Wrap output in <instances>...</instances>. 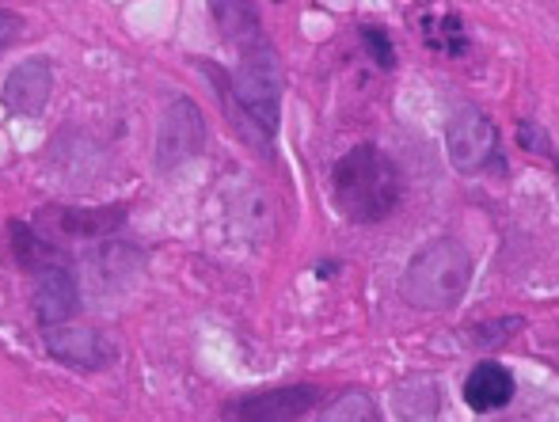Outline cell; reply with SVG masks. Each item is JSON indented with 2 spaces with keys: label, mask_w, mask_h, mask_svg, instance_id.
I'll use <instances>...</instances> for the list:
<instances>
[{
  "label": "cell",
  "mask_w": 559,
  "mask_h": 422,
  "mask_svg": "<svg viewBox=\"0 0 559 422\" xmlns=\"http://www.w3.org/2000/svg\"><path fill=\"white\" fill-rule=\"evenodd\" d=\"M392 403L404 422H430L438 411V381L435 377H407L400 388H392Z\"/></svg>",
  "instance_id": "cell-13"
},
{
  "label": "cell",
  "mask_w": 559,
  "mask_h": 422,
  "mask_svg": "<svg viewBox=\"0 0 559 422\" xmlns=\"http://www.w3.org/2000/svg\"><path fill=\"white\" fill-rule=\"evenodd\" d=\"M361 43H366L369 50H373V58H377V65H381V69H392V65H396V50H392L389 35H384L381 27L366 23V27H361Z\"/></svg>",
  "instance_id": "cell-18"
},
{
  "label": "cell",
  "mask_w": 559,
  "mask_h": 422,
  "mask_svg": "<svg viewBox=\"0 0 559 422\" xmlns=\"http://www.w3.org/2000/svg\"><path fill=\"white\" fill-rule=\"evenodd\" d=\"M445 148L449 164H453L461 176H476L487 168H502L499 160V130L487 119L479 107H456L449 114L445 126Z\"/></svg>",
  "instance_id": "cell-4"
},
{
  "label": "cell",
  "mask_w": 559,
  "mask_h": 422,
  "mask_svg": "<svg viewBox=\"0 0 559 422\" xmlns=\"http://www.w3.org/2000/svg\"><path fill=\"white\" fill-rule=\"evenodd\" d=\"M53 92V69L46 58H31L20 61V65L8 73L4 88H0V104H4L8 114L15 119H38L50 104Z\"/></svg>",
  "instance_id": "cell-8"
},
{
  "label": "cell",
  "mask_w": 559,
  "mask_h": 422,
  "mask_svg": "<svg viewBox=\"0 0 559 422\" xmlns=\"http://www.w3.org/2000/svg\"><path fill=\"white\" fill-rule=\"evenodd\" d=\"M510 400H514V377H510L507 365L479 362L476 370L468 373V381H464V403H468L472 411H479V415L507 408Z\"/></svg>",
  "instance_id": "cell-10"
},
{
  "label": "cell",
  "mask_w": 559,
  "mask_h": 422,
  "mask_svg": "<svg viewBox=\"0 0 559 422\" xmlns=\"http://www.w3.org/2000/svg\"><path fill=\"white\" fill-rule=\"evenodd\" d=\"M50 221L58 225L61 232L76 240H99V237H111L126 225V206H96V209H58L50 214Z\"/></svg>",
  "instance_id": "cell-11"
},
{
  "label": "cell",
  "mask_w": 559,
  "mask_h": 422,
  "mask_svg": "<svg viewBox=\"0 0 559 422\" xmlns=\"http://www.w3.org/2000/svg\"><path fill=\"white\" fill-rule=\"evenodd\" d=\"M332 194L346 221L377 225L400 202V168L377 145H358L335 160Z\"/></svg>",
  "instance_id": "cell-1"
},
{
  "label": "cell",
  "mask_w": 559,
  "mask_h": 422,
  "mask_svg": "<svg viewBox=\"0 0 559 422\" xmlns=\"http://www.w3.org/2000/svg\"><path fill=\"white\" fill-rule=\"evenodd\" d=\"M8 237H12V252H15V263H20L23 270H31V275H38V270L53 267V263H61V252L50 244V240H43L35 229H31L27 221H12L8 225Z\"/></svg>",
  "instance_id": "cell-14"
},
{
  "label": "cell",
  "mask_w": 559,
  "mask_h": 422,
  "mask_svg": "<svg viewBox=\"0 0 559 422\" xmlns=\"http://www.w3.org/2000/svg\"><path fill=\"white\" fill-rule=\"evenodd\" d=\"M228 96L236 99V114L240 126H248V134L263 145L266 137L278 130V111H282V76H278V58L266 43L243 50V61L228 76Z\"/></svg>",
  "instance_id": "cell-3"
},
{
  "label": "cell",
  "mask_w": 559,
  "mask_h": 422,
  "mask_svg": "<svg viewBox=\"0 0 559 422\" xmlns=\"http://www.w3.org/2000/svg\"><path fill=\"white\" fill-rule=\"evenodd\" d=\"M317 400H320L317 385L266 388V393L228 400L222 408V422H297L301 415H309Z\"/></svg>",
  "instance_id": "cell-6"
},
{
  "label": "cell",
  "mask_w": 559,
  "mask_h": 422,
  "mask_svg": "<svg viewBox=\"0 0 559 422\" xmlns=\"http://www.w3.org/2000/svg\"><path fill=\"white\" fill-rule=\"evenodd\" d=\"M419 35L442 58H464L468 53V31H464L461 15L449 8H427L419 20Z\"/></svg>",
  "instance_id": "cell-12"
},
{
  "label": "cell",
  "mask_w": 559,
  "mask_h": 422,
  "mask_svg": "<svg viewBox=\"0 0 559 422\" xmlns=\"http://www.w3.org/2000/svg\"><path fill=\"white\" fill-rule=\"evenodd\" d=\"M518 141H522V148H530V153L537 156H552V137L545 134V130L537 126V122H518Z\"/></svg>",
  "instance_id": "cell-19"
},
{
  "label": "cell",
  "mask_w": 559,
  "mask_h": 422,
  "mask_svg": "<svg viewBox=\"0 0 559 422\" xmlns=\"http://www.w3.org/2000/svg\"><path fill=\"white\" fill-rule=\"evenodd\" d=\"M43 342L50 350V358H58L61 365L81 373H99L118 358L115 342L104 331H92V327H46Z\"/></svg>",
  "instance_id": "cell-7"
},
{
  "label": "cell",
  "mask_w": 559,
  "mask_h": 422,
  "mask_svg": "<svg viewBox=\"0 0 559 422\" xmlns=\"http://www.w3.org/2000/svg\"><path fill=\"white\" fill-rule=\"evenodd\" d=\"M214 20L225 23L222 31L228 38H240L243 50H251V46L263 43V38H259L255 8H251V4H214Z\"/></svg>",
  "instance_id": "cell-16"
},
{
  "label": "cell",
  "mask_w": 559,
  "mask_h": 422,
  "mask_svg": "<svg viewBox=\"0 0 559 422\" xmlns=\"http://www.w3.org/2000/svg\"><path fill=\"white\" fill-rule=\"evenodd\" d=\"M206 145V119H202L199 104L194 99H176V104L164 111L160 130H156V168L176 171L179 164H187L191 156L202 153Z\"/></svg>",
  "instance_id": "cell-5"
},
{
  "label": "cell",
  "mask_w": 559,
  "mask_h": 422,
  "mask_svg": "<svg viewBox=\"0 0 559 422\" xmlns=\"http://www.w3.org/2000/svg\"><path fill=\"white\" fill-rule=\"evenodd\" d=\"M31 304H35V316L43 327H66L76 316V309H81V289H76L73 270L66 263H53V267L38 270Z\"/></svg>",
  "instance_id": "cell-9"
},
{
  "label": "cell",
  "mask_w": 559,
  "mask_h": 422,
  "mask_svg": "<svg viewBox=\"0 0 559 422\" xmlns=\"http://www.w3.org/2000/svg\"><path fill=\"white\" fill-rule=\"evenodd\" d=\"M522 327H525L522 316H502V319H491V324H476L472 327V342H476V347L495 350V347H502V342L514 339Z\"/></svg>",
  "instance_id": "cell-17"
},
{
  "label": "cell",
  "mask_w": 559,
  "mask_h": 422,
  "mask_svg": "<svg viewBox=\"0 0 559 422\" xmlns=\"http://www.w3.org/2000/svg\"><path fill=\"white\" fill-rule=\"evenodd\" d=\"M320 422H381V415H377V403L361 388H346L328 403Z\"/></svg>",
  "instance_id": "cell-15"
},
{
  "label": "cell",
  "mask_w": 559,
  "mask_h": 422,
  "mask_svg": "<svg viewBox=\"0 0 559 422\" xmlns=\"http://www.w3.org/2000/svg\"><path fill=\"white\" fill-rule=\"evenodd\" d=\"M472 281V260L456 240H435L423 252H415V260L404 270V301L415 309L442 312L453 309Z\"/></svg>",
  "instance_id": "cell-2"
}]
</instances>
